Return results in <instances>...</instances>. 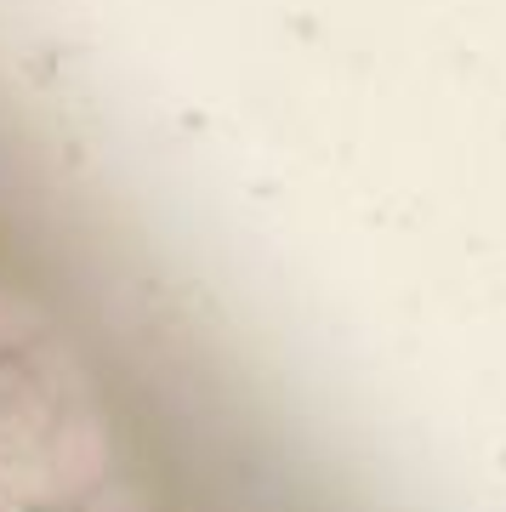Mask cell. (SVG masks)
<instances>
[{
	"label": "cell",
	"mask_w": 506,
	"mask_h": 512,
	"mask_svg": "<svg viewBox=\"0 0 506 512\" xmlns=\"http://www.w3.org/2000/svg\"><path fill=\"white\" fill-rule=\"evenodd\" d=\"M40 467H46V478H52V495H63V501L97 495L114 478V439H109V427H103V416L69 410V416L46 433Z\"/></svg>",
	"instance_id": "cell-1"
},
{
	"label": "cell",
	"mask_w": 506,
	"mask_h": 512,
	"mask_svg": "<svg viewBox=\"0 0 506 512\" xmlns=\"http://www.w3.org/2000/svg\"><path fill=\"white\" fill-rule=\"evenodd\" d=\"M40 330H46V313H40V302H29L23 291H6V285H0V353L29 348Z\"/></svg>",
	"instance_id": "cell-2"
}]
</instances>
